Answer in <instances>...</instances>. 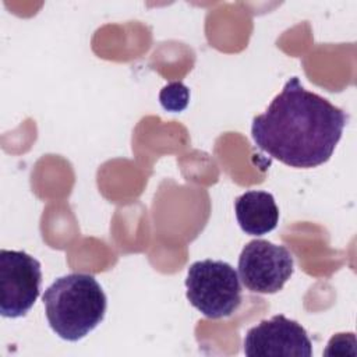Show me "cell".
<instances>
[{
	"label": "cell",
	"mask_w": 357,
	"mask_h": 357,
	"mask_svg": "<svg viewBox=\"0 0 357 357\" xmlns=\"http://www.w3.org/2000/svg\"><path fill=\"white\" fill-rule=\"evenodd\" d=\"M347 120L346 112L291 77L265 113L252 119L251 135L271 158L307 169L329 160Z\"/></svg>",
	"instance_id": "cell-1"
},
{
	"label": "cell",
	"mask_w": 357,
	"mask_h": 357,
	"mask_svg": "<svg viewBox=\"0 0 357 357\" xmlns=\"http://www.w3.org/2000/svg\"><path fill=\"white\" fill-rule=\"evenodd\" d=\"M234 212L241 230L251 236L266 234L279 222V208L268 191L251 190L238 195L234 201Z\"/></svg>",
	"instance_id": "cell-7"
},
{
	"label": "cell",
	"mask_w": 357,
	"mask_h": 357,
	"mask_svg": "<svg viewBox=\"0 0 357 357\" xmlns=\"http://www.w3.org/2000/svg\"><path fill=\"white\" fill-rule=\"evenodd\" d=\"M294 261L284 245L257 238L248 241L238 257V278L252 293L273 294L293 275Z\"/></svg>",
	"instance_id": "cell-4"
},
{
	"label": "cell",
	"mask_w": 357,
	"mask_h": 357,
	"mask_svg": "<svg viewBox=\"0 0 357 357\" xmlns=\"http://www.w3.org/2000/svg\"><path fill=\"white\" fill-rule=\"evenodd\" d=\"M40 262L25 251H0V314L25 317L40 293Z\"/></svg>",
	"instance_id": "cell-5"
},
{
	"label": "cell",
	"mask_w": 357,
	"mask_h": 357,
	"mask_svg": "<svg viewBox=\"0 0 357 357\" xmlns=\"http://www.w3.org/2000/svg\"><path fill=\"white\" fill-rule=\"evenodd\" d=\"M42 301L53 332L77 342L92 332L105 318L107 298L98 280L88 273L57 278L43 293Z\"/></svg>",
	"instance_id": "cell-2"
},
{
	"label": "cell",
	"mask_w": 357,
	"mask_h": 357,
	"mask_svg": "<svg viewBox=\"0 0 357 357\" xmlns=\"http://www.w3.org/2000/svg\"><path fill=\"white\" fill-rule=\"evenodd\" d=\"M243 350L250 357H311L312 343L297 321L278 314L247 331Z\"/></svg>",
	"instance_id": "cell-6"
},
{
	"label": "cell",
	"mask_w": 357,
	"mask_h": 357,
	"mask_svg": "<svg viewBox=\"0 0 357 357\" xmlns=\"http://www.w3.org/2000/svg\"><path fill=\"white\" fill-rule=\"evenodd\" d=\"M190 100V89L180 81L169 82L159 93V102L167 112H181L187 107Z\"/></svg>",
	"instance_id": "cell-8"
},
{
	"label": "cell",
	"mask_w": 357,
	"mask_h": 357,
	"mask_svg": "<svg viewBox=\"0 0 357 357\" xmlns=\"http://www.w3.org/2000/svg\"><path fill=\"white\" fill-rule=\"evenodd\" d=\"M185 289L190 304L211 319L230 317L241 304L238 273L225 261L202 259L191 264Z\"/></svg>",
	"instance_id": "cell-3"
}]
</instances>
